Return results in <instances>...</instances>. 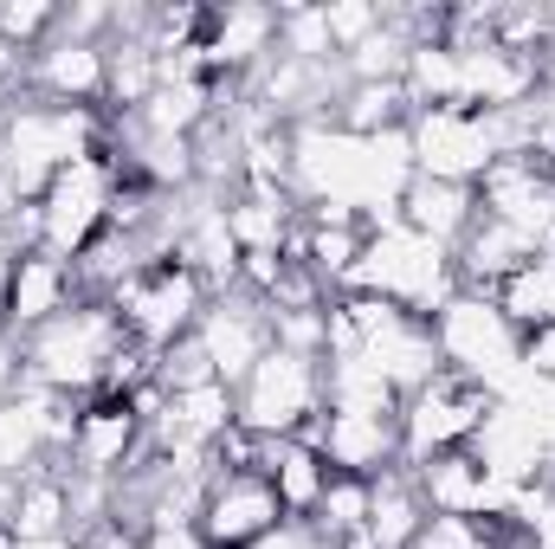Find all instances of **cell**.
<instances>
[{"label": "cell", "mask_w": 555, "mask_h": 549, "mask_svg": "<svg viewBox=\"0 0 555 549\" xmlns=\"http://www.w3.org/2000/svg\"><path fill=\"white\" fill-rule=\"evenodd\" d=\"M491 408H498V401H491L478 382H465V375H433L420 395L401 401V465H426V459H439V452L472 446Z\"/></svg>", "instance_id": "cell-8"}, {"label": "cell", "mask_w": 555, "mask_h": 549, "mask_svg": "<svg viewBox=\"0 0 555 549\" xmlns=\"http://www.w3.org/2000/svg\"><path fill=\"white\" fill-rule=\"evenodd\" d=\"M194 343L207 349L214 382L240 388V382L266 362V349H272V310H266L253 291L233 284V291L207 297V310H201V323H194Z\"/></svg>", "instance_id": "cell-10"}, {"label": "cell", "mask_w": 555, "mask_h": 549, "mask_svg": "<svg viewBox=\"0 0 555 549\" xmlns=\"http://www.w3.org/2000/svg\"><path fill=\"white\" fill-rule=\"evenodd\" d=\"M408 142H414V175H433V181H465V188H478L485 168L498 162L491 111H459V104L414 111Z\"/></svg>", "instance_id": "cell-9"}, {"label": "cell", "mask_w": 555, "mask_h": 549, "mask_svg": "<svg viewBox=\"0 0 555 549\" xmlns=\"http://www.w3.org/2000/svg\"><path fill=\"white\" fill-rule=\"evenodd\" d=\"M85 291H78V266L59 259V253H26L13 266V291H7V330L13 336H33L39 323H52L59 310H72Z\"/></svg>", "instance_id": "cell-16"}, {"label": "cell", "mask_w": 555, "mask_h": 549, "mask_svg": "<svg viewBox=\"0 0 555 549\" xmlns=\"http://www.w3.org/2000/svg\"><path fill=\"white\" fill-rule=\"evenodd\" d=\"M104 149V111H78V104H46V98H13L0 104V168L20 181L26 201H39L52 188V175H65L72 162Z\"/></svg>", "instance_id": "cell-2"}, {"label": "cell", "mask_w": 555, "mask_h": 549, "mask_svg": "<svg viewBox=\"0 0 555 549\" xmlns=\"http://www.w3.org/2000/svg\"><path fill=\"white\" fill-rule=\"evenodd\" d=\"M52 26H59V7L52 0H0V46H13V52L33 59L52 39Z\"/></svg>", "instance_id": "cell-26"}, {"label": "cell", "mask_w": 555, "mask_h": 549, "mask_svg": "<svg viewBox=\"0 0 555 549\" xmlns=\"http://www.w3.org/2000/svg\"><path fill=\"white\" fill-rule=\"evenodd\" d=\"M278 524H284V505L266 472H214V485L201 498V537L214 549H253Z\"/></svg>", "instance_id": "cell-12"}, {"label": "cell", "mask_w": 555, "mask_h": 549, "mask_svg": "<svg viewBox=\"0 0 555 549\" xmlns=\"http://www.w3.org/2000/svg\"><path fill=\"white\" fill-rule=\"evenodd\" d=\"M511 524H491V518H433L420 524L414 549H504Z\"/></svg>", "instance_id": "cell-25"}, {"label": "cell", "mask_w": 555, "mask_h": 549, "mask_svg": "<svg viewBox=\"0 0 555 549\" xmlns=\"http://www.w3.org/2000/svg\"><path fill=\"white\" fill-rule=\"evenodd\" d=\"M323 20H330L336 52H356L369 33H382V7L375 0H323Z\"/></svg>", "instance_id": "cell-28"}, {"label": "cell", "mask_w": 555, "mask_h": 549, "mask_svg": "<svg viewBox=\"0 0 555 549\" xmlns=\"http://www.w3.org/2000/svg\"><path fill=\"white\" fill-rule=\"evenodd\" d=\"M401 227H414L420 240H433V246H446V253H459L465 233L478 227V188L414 175L408 194H401Z\"/></svg>", "instance_id": "cell-17"}, {"label": "cell", "mask_w": 555, "mask_h": 549, "mask_svg": "<svg viewBox=\"0 0 555 549\" xmlns=\"http://www.w3.org/2000/svg\"><path fill=\"white\" fill-rule=\"evenodd\" d=\"M259 472L272 478L278 505H284V518H317V505H323V491H330V459L297 433V439H259Z\"/></svg>", "instance_id": "cell-18"}, {"label": "cell", "mask_w": 555, "mask_h": 549, "mask_svg": "<svg viewBox=\"0 0 555 549\" xmlns=\"http://www.w3.org/2000/svg\"><path fill=\"white\" fill-rule=\"evenodd\" d=\"M304 439L330 459V472H349V478H382L388 465H401V420H382V413L323 408Z\"/></svg>", "instance_id": "cell-15"}, {"label": "cell", "mask_w": 555, "mask_h": 549, "mask_svg": "<svg viewBox=\"0 0 555 549\" xmlns=\"http://www.w3.org/2000/svg\"><path fill=\"white\" fill-rule=\"evenodd\" d=\"M408 472H414V485H420V498H426L433 518H491V524H504V518H511V498L524 491V485L491 478L485 459H478L472 446L439 452V459L408 465Z\"/></svg>", "instance_id": "cell-11"}, {"label": "cell", "mask_w": 555, "mask_h": 549, "mask_svg": "<svg viewBox=\"0 0 555 549\" xmlns=\"http://www.w3.org/2000/svg\"><path fill=\"white\" fill-rule=\"evenodd\" d=\"M278 52L284 59H304V65H336V39H330V20L323 7H278Z\"/></svg>", "instance_id": "cell-23"}, {"label": "cell", "mask_w": 555, "mask_h": 549, "mask_svg": "<svg viewBox=\"0 0 555 549\" xmlns=\"http://www.w3.org/2000/svg\"><path fill=\"white\" fill-rule=\"evenodd\" d=\"M433 343H439L446 375L478 382L491 401H504V395L524 382V336H517V323H511L491 297H478V291H452V297L433 310Z\"/></svg>", "instance_id": "cell-3"}, {"label": "cell", "mask_w": 555, "mask_h": 549, "mask_svg": "<svg viewBox=\"0 0 555 549\" xmlns=\"http://www.w3.org/2000/svg\"><path fill=\"white\" fill-rule=\"evenodd\" d=\"M349 291L388 297V304H401V310L433 323V310L459 291V266H452L446 246L420 240L401 220H388V227H369V246H362V259L349 272Z\"/></svg>", "instance_id": "cell-4"}, {"label": "cell", "mask_w": 555, "mask_h": 549, "mask_svg": "<svg viewBox=\"0 0 555 549\" xmlns=\"http://www.w3.org/2000/svg\"><path fill=\"white\" fill-rule=\"evenodd\" d=\"M207 382H214V362H207V349L194 336H181L175 349L155 356V388L162 395H188V388H207Z\"/></svg>", "instance_id": "cell-27"}, {"label": "cell", "mask_w": 555, "mask_h": 549, "mask_svg": "<svg viewBox=\"0 0 555 549\" xmlns=\"http://www.w3.org/2000/svg\"><path fill=\"white\" fill-rule=\"evenodd\" d=\"M117 194H124V168L111 162V149L72 162L65 175H52V188L39 194V227H46V253L59 259H78L91 240L111 233V214H117Z\"/></svg>", "instance_id": "cell-6"}, {"label": "cell", "mask_w": 555, "mask_h": 549, "mask_svg": "<svg viewBox=\"0 0 555 549\" xmlns=\"http://www.w3.org/2000/svg\"><path fill=\"white\" fill-rule=\"evenodd\" d=\"M124 349H130V330H124L111 297H78L72 310H59L33 336H20L26 382L52 388V395H72V401H91Z\"/></svg>", "instance_id": "cell-1"}, {"label": "cell", "mask_w": 555, "mask_h": 549, "mask_svg": "<svg viewBox=\"0 0 555 549\" xmlns=\"http://www.w3.org/2000/svg\"><path fill=\"white\" fill-rule=\"evenodd\" d=\"M26 98L98 111V104L111 98V46H85V39H59V33H52V39L26 59Z\"/></svg>", "instance_id": "cell-14"}, {"label": "cell", "mask_w": 555, "mask_h": 549, "mask_svg": "<svg viewBox=\"0 0 555 549\" xmlns=\"http://www.w3.org/2000/svg\"><path fill=\"white\" fill-rule=\"evenodd\" d=\"M20 549H78L72 537H52V544H20Z\"/></svg>", "instance_id": "cell-33"}, {"label": "cell", "mask_w": 555, "mask_h": 549, "mask_svg": "<svg viewBox=\"0 0 555 549\" xmlns=\"http://www.w3.org/2000/svg\"><path fill=\"white\" fill-rule=\"evenodd\" d=\"M491 304H498V310L517 323V336H530V330H550V323H555V253L524 259L517 272L491 291Z\"/></svg>", "instance_id": "cell-22"}, {"label": "cell", "mask_w": 555, "mask_h": 549, "mask_svg": "<svg viewBox=\"0 0 555 549\" xmlns=\"http://www.w3.org/2000/svg\"><path fill=\"white\" fill-rule=\"evenodd\" d=\"M207 297H214V291L188 272V266L162 259V266H142V272L111 297V304H117V317H124L130 343H142L149 356H162V349H175L181 336H194V323H201Z\"/></svg>", "instance_id": "cell-7"}, {"label": "cell", "mask_w": 555, "mask_h": 549, "mask_svg": "<svg viewBox=\"0 0 555 549\" xmlns=\"http://www.w3.org/2000/svg\"><path fill=\"white\" fill-rule=\"evenodd\" d=\"M330 124L349 130V137H388V130H408L414 124V98H408L401 78H388V85H343Z\"/></svg>", "instance_id": "cell-21"}, {"label": "cell", "mask_w": 555, "mask_h": 549, "mask_svg": "<svg viewBox=\"0 0 555 549\" xmlns=\"http://www.w3.org/2000/svg\"><path fill=\"white\" fill-rule=\"evenodd\" d=\"M420 524H426V498H420L414 472L388 465L375 478V498H369V537H375V549H414Z\"/></svg>", "instance_id": "cell-20"}, {"label": "cell", "mask_w": 555, "mask_h": 549, "mask_svg": "<svg viewBox=\"0 0 555 549\" xmlns=\"http://www.w3.org/2000/svg\"><path fill=\"white\" fill-rule=\"evenodd\" d=\"M369 498H375V478H349V472H336L310 524L336 544V537H349V531H362V524H369Z\"/></svg>", "instance_id": "cell-24"}, {"label": "cell", "mask_w": 555, "mask_h": 549, "mask_svg": "<svg viewBox=\"0 0 555 549\" xmlns=\"http://www.w3.org/2000/svg\"><path fill=\"white\" fill-rule=\"evenodd\" d=\"M20 382H26L20 336H13V330H0V401H13V395H20Z\"/></svg>", "instance_id": "cell-31"}, {"label": "cell", "mask_w": 555, "mask_h": 549, "mask_svg": "<svg viewBox=\"0 0 555 549\" xmlns=\"http://www.w3.org/2000/svg\"><path fill=\"white\" fill-rule=\"evenodd\" d=\"M7 531H13V544H52V537H72V485H65V465H59V459L20 478Z\"/></svg>", "instance_id": "cell-19"}, {"label": "cell", "mask_w": 555, "mask_h": 549, "mask_svg": "<svg viewBox=\"0 0 555 549\" xmlns=\"http://www.w3.org/2000/svg\"><path fill=\"white\" fill-rule=\"evenodd\" d=\"M142 549H214V544L201 537V524H149Z\"/></svg>", "instance_id": "cell-30"}, {"label": "cell", "mask_w": 555, "mask_h": 549, "mask_svg": "<svg viewBox=\"0 0 555 549\" xmlns=\"http://www.w3.org/2000/svg\"><path fill=\"white\" fill-rule=\"evenodd\" d=\"M13 266H20V253L0 240V330H7V291H13Z\"/></svg>", "instance_id": "cell-32"}, {"label": "cell", "mask_w": 555, "mask_h": 549, "mask_svg": "<svg viewBox=\"0 0 555 549\" xmlns=\"http://www.w3.org/2000/svg\"><path fill=\"white\" fill-rule=\"evenodd\" d=\"M142 452H149V426L137 420V408L117 401V395H91V401L78 408L65 465L85 472V478H124Z\"/></svg>", "instance_id": "cell-13"}, {"label": "cell", "mask_w": 555, "mask_h": 549, "mask_svg": "<svg viewBox=\"0 0 555 549\" xmlns=\"http://www.w3.org/2000/svg\"><path fill=\"white\" fill-rule=\"evenodd\" d=\"M323 413V362L317 356H291V349H266V362L233 388V420L253 439H297L310 433Z\"/></svg>", "instance_id": "cell-5"}, {"label": "cell", "mask_w": 555, "mask_h": 549, "mask_svg": "<svg viewBox=\"0 0 555 549\" xmlns=\"http://www.w3.org/2000/svg\"><path fill=\"white\" fill-rule=\"evenodd\" d=\"M253 549H330V537H323L317 524H304V518H284L272 537H266V544H253Z\"/></svg>", "instance_id": "cell-29"}]
</instances>
